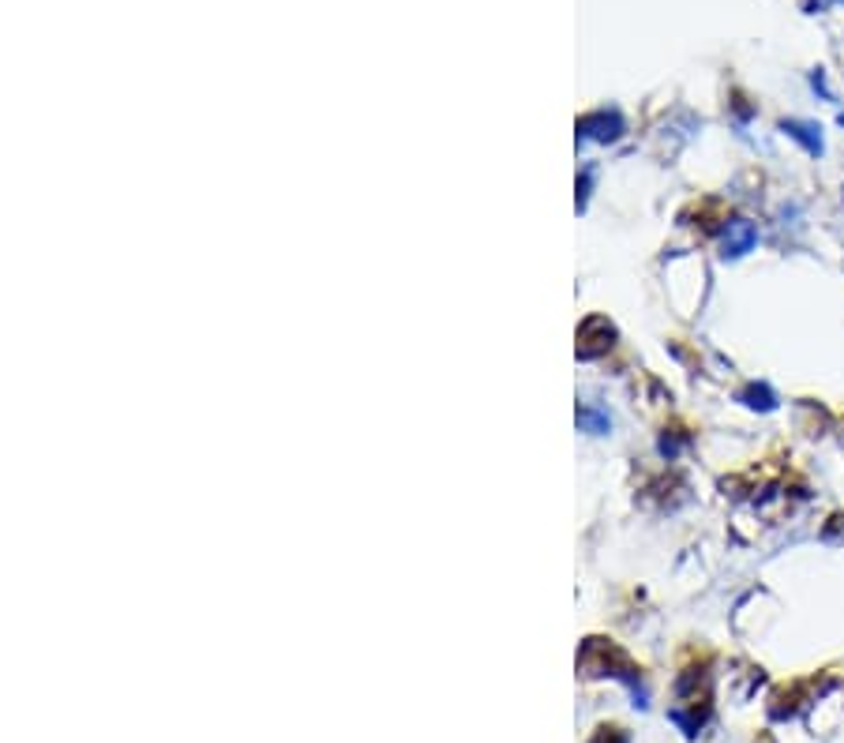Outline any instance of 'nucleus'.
Listing matches in <instances>:
<instances>
[{"label": "nucleus", "mask_w": 844, "mask_h": 743, "mask_svg": "<svg viewBox=\"0 0 844 743\" xmlns=\"http://www.w3.org/2000/svg\"><path fill=\"white\" fill-rule=\"evenodd\" d=\"M754 244V226L750 222H732L728 237H725V256H743Z\"/></svg>", "instance_id": "1"}]
</instances>
